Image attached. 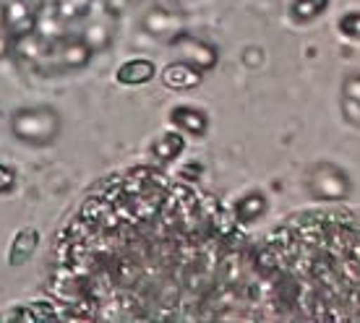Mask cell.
<instances>
[{"label": "cell", "instance_id": "1", "mask_svg": "<svg viewBox=\"0 0 360 323\" xmlns=\"http://www.w3.org/2000/svg\"><path fill=\"white\" fill-rule=\"evenodd\" d=\"M63 120L50 105H32L11 112V133L27 146H50L60 138Z\"/></svg>", "mask_w": 360, "mask_h": 323}, {"label": "cell", "instance_id": "2", "mask_svg": "<svg viewBox=\"0 0 360 323\" xmlns=\"http://www.w3.org/2000/svg\"><path fill=\"white\" fill-rule=\"evenodd\" d=\"M306 190L314 201L342 204L352 193V180L340 164H334V162H329V159H321L308 167Z\"/></svg>", "mask_w": 360, "mask_h": 323}, {"label": "cell", "instance_id": "3", "mask_svg": "<svg viewBox=\"0 0 360 323\" xmlns=\"http://www.w3.org/2000/svg\"><path fill=\"white\" fill-rule=\"evenodd\" d=\"M117 13L108 0H94V8L86 18H84V27L79 32L84 42L91 47V53H105L110 50L112 39H115V29H117Z\"/></svg>", "mask_w": 360, "mask_h": 323}, {"label": "cell", "instance_id": "4", "mask_svg": "<svg viewBox=\"0 0 360 323\" xmlns=\"http://www.w3.org/2000/svg\"><path fill=\"white\" fill-rule=\"evenodd\" d=\"M45 8L47 0H8L0 8V27L6 29L11 37L29 34L37 29Z\"/></svg>", "mask_w": 360, "mask_h": 323}, {"label": "cell", "instance_id": "5", "mask_svg": "<svg viewBox=\"0 0 360 323\" xmlns=\"http://www.w3.org/2000/svg\"><path fill=\"white\" fill-rule=\"evenodd\" d=\"M167 45L178 53L180 60H186V63L196 65L198 71H214L217 63H219V47L214 42H209V39H201V37L191 34L188 29L186 32H180L175 39H170Z\"/></svg>", "mask_w": 360, "mask_h": 323}, {"label": "cell", "instance_id": "6", "mask_svg": "<svg viewBox=\"0 0 360 323\" xmlns=\"http://www.w3.org/2000/svg\"><path fill=\"white\" fill-rule=\"evenodd\" d=\"M91 58H94V53H91V47L84 42L82 37H68V39H63V42H58L55 45V53L53 58L47 60V65L42 68V71H82V68H86V65L91 63Z\"/></svg>", "mask_w": 360, "mask_h": 323}, {"label": "cell", "instance_id": "7", "mask_svg": "<svg viewBox=\"0 0 360 323\" xmlns=\"http://www.w3.org/2000/svg\"><path fill=\"white\" fill-rule=\"evenodd\" d=\"M141 32L149 34L152 39H162V42H170L180 32H186V16L180 11H170V8H149L141 16Z\"/></svg>", "mask_w": 360, "mask_h": 323}, {"label": "cell", "instance_id": "8", "mask_svg": "<svg viewBox=\"0 0 360 323\" xmlns=\"http://www.w3.org/2000/svg\"><path fill=\"white\" fill-rule=\"evenodd\" d=\"M53 53H55V42L45 39L37 29L34 32H29V34L13 37V58L24 60L27 65L37 68V71L45 68L47 60L53 58Z\"/></svg>", "mask_w": 360, "mask_h": 323}, {"label": "cell", "instance_id": "9", "mask_svg": "<svg viewBox=\"0 0 360 323\" xmlns=\"http://www.w3.org/2000/svg\"><path fill=\"white\" fill-rule=\"evenodd\" d=\"M160 81H162V86L172 91H191L201 86V81H204V71H198L196 65L186 63V60H172L167 63L160 71Z\"/></svg>", "mask_w": 360, "mask_h": 323}, {"label": "cell", "instance_id": "10", "mask_svg": "<svg viewBox=\"0 0 360 323\" xmlns=\"http://www.w3.org/2000/svg\"><path fill=\"white\" fill-rule=\"evenodd\" d=\"M167 120H170L172 128H178L180 133L191 136V138H204L209 133V115L201 107H193V105L172 107Z\"/></svg>", "mask_w": 360, "mask_h": 323}, {"label": "cell", "instance_id": "11", "mask_svg": "<svg viewBox=\"0 0 360 323\" xmlns=\"http://www.w3.org/2000/svg\"><path fill=\"white\" fill-rule=\"evenodd\" d=\"M186 152V133H180L178 128H170L160 133L149 146V157L157 164H172L175 159H180V154Z\"/></svg>", "mask_w": 360, "mask_h": 323}, {"label": "cell", "instance_id": "12", "mask_svg": "<svg viewBox=\"0 0 360 323\" xmlns=\"http://www.w3.org/2000/svg\"><path fill=\"white\" fill-rule=\"evenodd\" d=\"M157 76V65L149 58H131L117 65L115 81L123 86H144Z\"/></svg>", "mask_w": 360, "mask_h": 323}, {"label": "cell", "instance_id": "13", "mask_svg": "<svg viewBox=\"0 0 360 323\" xmlns=\"http://www.w3.org/2000/svg\"><path fill=\"white\" fill-rule=\"evenodd\" d=\"M266 209H269V201H266V196H264L262 190H248V193H243L233 204L235 222L240 227H248L253 222H259L266 214Z\"/></svg>", "mask_w": 360, "mask_h": 323}, {"label": "cell", "instance_id": "14", "mask_svg": "<svg viewBox=\"0 0 360 323\" xmlns=\"http://www.w3.org/2000/svg\"><path fill=\"white\" fill-rule=\"evenodd\" d=\"M39 248V230L37 227H21L16 235H13V240L8 245V263L11 266H24L32 261V256L37 253Z\"/></svg>", "mask_w": 360, "mask_h": 323}, {"label": "cell", "instance_id": "15", "mask_svg": "<svg viewBox=\"0 0 360 323\" xmlns=\"http://www.w3.org/2000/svg\"><path fill=\"white\" fill-rule=\"evenodd\" d=\"M37 32L45 37V39H50V42L58 45V42H63V39L71 37V24H68L65 18H60V13L55 11L53 3H47V8L42 11V16H39Z\"/></svg>", "mask_w": 360, "mask_h": 323}, {"label": "cell", "instance_id": "16", "mask_svg": "<svg viewBox=\"0 0 360 323\" xmlns=\"http://www.w3.org/2000/svg\"><path fill=\"white\" fill-rule=\"evenodd\" d=\"M329 6H332V0H292L290 3V18L297 24H308V21L324 16Z\"/></svg>", "mask_w": 360, "mask_h": 323}, {"label": "cell", "instance_id": "17", "mask_svg": "<svg viewBox=\"0 0 360 323\" xmlns=\"http://www.w3.org/2000/svg\"><path fill=\"white\" fill-rule=\"evenodd\" d=\"M53 6L60 13V18H65L73 27V24H79L89 16L91 8H94V0H55Z\"/></svg>", "mask_w": 360, "mask_h": 323}, {"label": "cell", "instance_id": "18", "mask_svg": "<svg viewBox=\"0 0 360 323\" xmlns=\"http://www.w3.org/2000/svg\"><path fill=\"white\" fill-rule=\"evenodd\" d=\"M337 32L350 42H360V11H345L337 18Z\"/></svg>", "mask_w": 360, "mask_h": 323}, {"label": "cell", "instance_id": "19", "mask_svg": "<svg viewBox=\"0 0 360 323\" xmlns=\"http://www.w3.org/2000/svg\"><path fill=\"white\" fill-rule=\"evenodd\" d=\"M16 170L11 164H6V162H0V198L11 196L16 190Z\"/></svg>", "mask_w": 360, "mask_h": 323}, {"label": "cell", "instance_id": "20", "mask_svg": "<svg viewBox=\"0 0 360 323\" xmlns=\"http://www.w3.org/2000/svg\"><path fill=\"white\" fill-rule=\"evenodd\" d=\"M0 323H34L29 305H13L6 313H0Z\"/></svg>", "mask_w": 360, "mask_h": 323}, {"label": "cell", "instance_id": "21", "mask_svg": "<svg viewBox=\"0 0 360 323\" xmlns=\"http://www.w3.org/2000/svg\"><path fill=\"white\" fill-rule=\"evenodd\" d=\"M201 172H204V167L198 164V162H191V164H183L180 167V180H186V183H196L198 178H201Z\"/></svg>", "mask_w": 360, "mask_h": 323}, {"label": "cell", "instance_id": "22", "mask_svg": "<svg viewBox=\"0 0 360 323\" xmlns=\"http://www.w3.org/2000/svg\"><path fill=\"white\" fill-rule=\"evenodd\" d=\"M8 55H13V37L0 27V60H3V58H8Z\"/></svg>", "mask_w": 360, "mask_h": 323}, {"label": "cell", "instance_id": "23", "mask_svg": "<svg viewBox=\"0 0 360 323\" xmlns=\"http://www.w3.org/2000/svg\"><path fill=\"white\" fill-rule=\"evenodd\" d=\"M108 3L117 11V13H120V8H123V0H108Z\"/></svg>", "mask_w": 360, "mask_h": 323}, {"label": "cell", "instance_id": "24", "mask_svg": "<svg viewBox=\"0 0 360 323\" xmlns=\"http://www.w3.org/2000/svg\"><path fill=\"white\" fill-rule=\"evenodd\" d=\"M6 3H8V0H0V8H3V6H6Z\"/></svg>", "mask_w": 360, "mask_h": 323}]
</instances>
